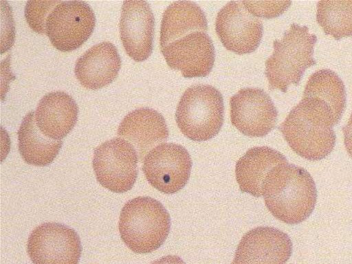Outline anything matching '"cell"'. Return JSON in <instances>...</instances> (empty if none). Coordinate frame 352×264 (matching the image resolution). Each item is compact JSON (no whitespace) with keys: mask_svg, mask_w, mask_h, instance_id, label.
Here are the masks:
<instances>
[{"mask_svg":"<svg viewBox=\"0 0 352 264\" xmlns=\"http://www.w3.org/2000/svg\"><path fill=\"white\" fill-rule=\"evenodd\" d=\"M338 122L324 100L303 96L278 129L296 153L306 160L316 161L333 151L336 144L333 126Z\"/></svg>","mask_w":352,"mask_h":264,"instance_id":"6da1fadb","label":"cell"},{"mask_svg":"<svg viewBox=\"0 0 352 264\" xmlns=\"http://www.w3.org/2000/svg\"><path fill=\"white\" fill-rule=\"evenodd\" d=\"M265 206L272 215L287 224L305 221L313 212L317 190L303 168L284 163L274 167L262 186Z\"/></svg>","mask_w":352,"mask_h":264,"instance_id":"7a4b0ae2","label":"cell"},{"mask_svg":"<svg viewBox=\"0 0 352 264\" xmlns=\"http://www.w3.org/2000/svg\"><path fill=\"white\" fill-rule=\"evenodd\" d=\"M118 228L122 241L131 251L147 254L158 249L166 239L170 218L159 201L138 197L123 206Z\"/></svg>","mask_w":352,"mask_h":264,"instance_id":"3957f363","label":"cell"},{"mask_svg":"<svg viewBox=\"0 0 352 264\" xmlns=\"http://www.w3.org/2000/svg\"><path fill=\"white\" fill-rule=\"evenodd\" d=\"M317 36L307 26L292 23L281 40H275L274 52L265 62V74L270 89L286 92L288 87L298 85L308 67L316 64L313 58Z\"/></svg>","mask_w":352,"mask_h":264,"instance_id":"277c9868","label":"cell"},{"mask_svg":"<svg viewBox=\"0 0 352 264\" xmlns=\"http://www.w3.org/2000/svg\"><path fill=\"white\" fill-rule=\"evenodd\" d=\"M223 100L221 94L209 85L188 88L178 103L175 120L181 132L193 141L214 138L223 122Z\"/></svg>","mask_w":352,"mask_h":264,"instance_id":"5b68a950","label":"cell"},{"mask_svg":"<svg viewBox=\"0 0 352 264\" xmlns=\"http://www.w3.org/2000/svg\"><path fill=\"white\" fill-rule=\"evenodd\" d=\"M138 160L133 146L117 138L95 148L92 166L100 185L111 192L122 193L131 190L136 181Z\"/></svg>","mask_w":352,"mask_h":264,"instance_id":"8992f818","label":"cell"},{"mask_svg":"<svg viewBox=\"0 0 352 264\" xmlns=\"http://www.w3.org/2000/svg\"><path fill=\"white\" fill-rule=\"evenodd\" d=\"M95 24L94 11L86 2L61 1L47 18L45 34L55 48L70 52L80 47L89 38Z\"/></svg>","mask_w":352,"mask_h":264,"instance_id":"52a82bcc","label":"cell"},{"mask_svg":"<svg viewBox=\"0 0 352 264\" xmlns=\"http://www.w3.org/2000/svg\"><path fill=\"white\" fill-rule=\"evenodd\" d=\"M191 168L189 153L175 143L155 146L146 155L142 165L148 183L165 194H173L182 189L189 179Z\"/></svg>","mask_w":352,"mask_h":264,"instance_id":"ba28073f","label":"cell"},{"mask_svg":"<svg viewBox=\"0 0 352 264\" xmlns=\"http://www.w3.org/2000/svg\"><path fill=\"white\" fill-rule=\"evenodd\" d=\"M27 252L33 264H78L82 246L74 229L50 222L33 230L28 240Z\"/></svg>","mask_w":352,"mask_h":264,"instance_id":"9c48e42d","label":"cell"},{"mask_svg":"<svg viewBox=\"0 0 352 264\" xmlns=\"http://www.w3.org/2000/svg\"><path fill=\"white\" fill-rule=\"evenodd\" d=\"M216 32L223 45L238 54L254 52L263 36V23L242 1H230L218 12Z\"/></svg>","mask_w":352,"mask_h":264,"instance_id":"30bf717a","label":"cell"},{"mask_svg":"<svg viewBox=\"0 0 352 264\" xmlns=\"http://www.w3.org/2000/svg\"><path fill=\"white\" fill-rule=\"evenodd\" d=\"M231 122L245 135L259 138L275 126L278 112L270 96L259 88H243L231 97Z\"/></svg>","mask_w":352,"mask_h":264,"instance_id":"8fae6325","label":"cell"},{"mask_svg":"<svg viewBox=\"0 0 352 264\" xmlns=\"http://www.w3.org/2000/svg\"><path fill=\"white\" fill-rule=\"evenodd\" d=\"M161 52L168 65L185 78L206 76L215 58L213 43L203 32L190 33L162 47Z\"/></svg>","mask_w":352,"mask_h":264,"instance_id":"7c38bea8","label":"cell"},{"mask_svg":"<svg viewBox=\"0 0 352 264\" xmlns=\"http://www.w3.org/2000/svg\"><path fill=\"white\" fill-rule=\"evenodd\" d=\"M292 253V242L284 232L259 226L241 238L232 264H285Z\"/></svg>","mask_w":352,"mask_h":264,"instance_id":"4fadbf2b","label":"cell"},{"mask_svg":"<svg viewBox=\"0 0 352 264\" xmlns=\"http://www.w3.org/2000/svg\"><path fill=\"white\" fill-rule=\"evenodd\" d=\"M120 38L126 54L135 61L147 59L153 51L155 18L145 1H124L120 20Z\"/></svg>","mask_w":352,"mask_h":264,"instance_id":"5bb4252c","label":"cell"},{"mask_svg":"<svg viewBox=\"0 0 352 264\" xmlns=\"http://www.w3.org/2000/svg\"><path fill=\"white\" fill-rule=\"evenodd\" d=\"M118 135L131 143L142 162L151 148L167 140L168 130L161 113L150 108H140L123 118Z\"/></svg>","mask_w":352,"mask_h":264,"instance_id":"9a60e30c","label":"cell"},{"mask_svg":"<svg viewBox=\"0 0 352 264\" xmlns=\"http://www.w3.org/2000/svg\"><path fill=\"white\" fill-rule=\"evenodd\" d=\"M120 67L121 58L116 46L110 42H102L77 60L74 73L84 87L98 89L114 80Z\"/></svg>","mask_w":352,"mask_h":264,"instance_id":"2e32d148","label":"cell"},{"mask_svg":"<svg viewBox=\"0 0 352 264\" xmlns=\"http://www.w3.org/2000/svg\"><path fill=\"white\" fill-rule=\"evenodd\" d=\"M78 114V105L72 96L63 91H54L41 99L35 112V120L46 137L61 140L73 129Z\"/></svg>","mask_w":352,"mask_h":264,"instance_id":"e0dca14e","label":"cell"},{"mask_svg":"<svg viewBox=\"0 0 352 264\" xmlns=\"http://www.w3.org/2000/svg\"><path fill=\"white\" fill-rule=\"evenodd\" d=\"M287 163L280 152L268 146L250 148L237 161L236 179L241 192L252 196H263L262 186L267 173L275 166Z\"/></svg>","mask_w":352,"mask_h":264,"instance_id":"ac0fdd59","label":"cell"},{"mask_svg":"<svg viewBox=\"0 0 352 264\" xmlns=\"http://www.w3.org/2000/svg\"><path fill=\"white\" fill-rule=\"evenodd\" d=\"M208 31V23L203 10L195 3L179 1L165 10L161 23L160 47L195 32Z\"/></svg>","mask_w":352,"mask_h":264,"instance_id":"d6986e66","label":"cell"},{"mask_svg":"<svg viewBox=\"0 0 352 264\" xmlns=\"http://www.w3.org/2000/svg\"><path fill=\"white\" fill-rule=\"evenodd\" d=\"M17 135L21 156L26 163L34 166L51 164L63 145L61 140L47 138L41 133L36 124L34 111L23 118Z\"/></svg>","mask_w":352,"mask_h":264,"instance_id":"ffe728a7","label":"cell"},{"mask_svg":"<svg viewBox=\"0 0 352 264\" xmlns=\"http://www.w3.org/2000/svg\"><path fill=\"white\" fill-rule=\"evenodd\" d=\"M303 96H311L324 100L332 109L339 122L346 106V92L342 80L327 69L314 72L309 78Z\"/></svg>","mask_w":352,"mask_h":264,"instance_id":"44dd1931","label":"cell"},{"mask_svg":"<svg viewBox=\"0 0 352 264\" xmlns=\"http://www.w3.org/2000/svg\"><path fill=\"white\" fill-rule=\"evenodd\" d=\"M316 21L326 34L338 40L352 36V1H320Z\"/></svg>","mask_w":352,"mask_h":264,"instance_id":"7402d4cb","label":"cell"},{"mask_svg":"<svg viewBox=\"0 0 352 264\" xmlns=\"http://www.w3.org/2000/svg\"><path fill=\"white\" fill-rule=\"evenodd\" d=\"M61 1H28L25 8L26 21L34 32L45 34L48 15Z\"/></svg>","mask_w":352,"mask_h":264,"instance_id":"603a6c76","label":"cell"},{"mask_svg":"<svg viewBox=\"0 0 352 264\" xmlns=\"http://www.w3.org/2000/svg\"><path fill=\"white\" fill-rule=\"evenodd\" d=\"M246 9L257 16L270 19L279 16L290 6L292 2L285 1H242Z\"/></svg>","mask_w":352,"mask_h":264,"instance_id":"cb8c5ba5","label":"cell"},{"mask_svg":"<svg viewBox=\"0 0 352 264\" xmlns=\"http://www.w3.org/2000/svg\"><path fill=\"white\" fill-rule=\"evenodd\" d=\"M346 150L352 158V113L348 123L342 128Z\"/></svg>","mask_w":352,"mask_h":264,"instance_id":"d4e9b609","label":"cell"},{"mask_svg":"<svg viewBox=\"0 0 352 264\" xmlns=\"http://www.w3.org/2000/svg\"><path fill=\"white\" fill-rule=\"evenodd\" d=\"M151 264H186L178 256L168 255L154 261Z\"/></svg>","mask_w":352,"mask_h":264,"instance_id":"484cf974","label":"cell"}]
</instances>
